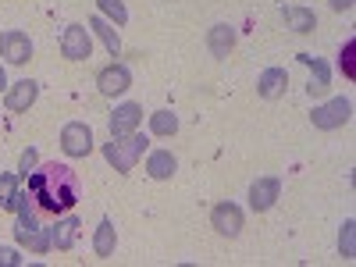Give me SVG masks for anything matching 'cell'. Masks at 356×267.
<instances>
[{"label":"cell","mask_w":356,"mask_h":267,"mask_svg":"<svg viewBox=\"0 0 356 267\" xmlns=\"http://www.w3.org/2000/svg\"><path fill=\"white\" fill-rule=\"evenodd\" d=\"M29 196L40 203V211L47 214H68L79 203V175L68 164H47L40 171H29Z\"/></svg>","instance_id":"1"},{"label":"cell","mask_w":356,"mask_h":267,"mask_svg":"<svg viewBox=\"0 0 356 267\" xmlns=\"http://www.w3.org/2000/svg\"><path fill=\"white\" fill-rule=\"evenodd\" d=\"M146 136H139V132H132V136H125V139H111V143H104V157H107V164H114V171L118 175H129L136 164H139V157L146 154Z\"/></svg>","instance_id":"3"},{"label":"cell","mask_w":356,"mask_h":267,"mask_svg":"<svg viewBox=\"0 0 356 267\" xmlns=\"http://www.w3.org/2000/svg\"><path fill=\"white\" fill-rule=\"evenodd\" d=\"M97 4H100L104 18H111L114 25H125V22H129V11H125L122 0H97Z\"/></svg>","instance_id":"24"},{"label":"cell","mask_w":356,"mask_h":267,"mask_svg":"<svg viewBox=\"0 0 356 267\" xmlns=\"http://www.w3.org/2000/svg\"><path fill=\"white\" fill-rule=\"evenodd\" d=\"M18 225H15V239L22 243V246H29L33 253H50L54 246H50V228H40V221H36V214H33V203H29V193L22 196V203H18Z\"/></svg>","instance_id":"2"},{"label":"cell","mask_w":356,"mask_h":267,"mask_svg":"<svg viewBox=\"0 0 356 267\" xmlns=\"http://www.w3.org/2000/svg\"><path fill=\"white\" fill-rule=\"evenodd\" d=\"M150 132L171 139V136L178 132V118H175L171 111H154V114H150Z\"/></svg>","instance_id":"22"},{"label":"cell","mask_w":356,"mask_h":267,"mask_svg":"<svg viewBox=\"0 0 356 267\" xmlns=\"http://www.w3.org/2000/svg\"><path fill=\"white\" fill-rule=\"evenodd\" d=\"M339 65H342V75L346 79H356V40H349L339 54Z\"/></svg>","instance_id":"25"},{"label":"cell","mask_w":356,"mask_h":267,"mask_svg":"<svg viewBox=\"0 0 356 267\" xmlns=\"http://www.w3.org/2000/svg\"><path fill=\"white\" fill-rule=\"evenodd\" d=\"M300 65L310 68V86H307V93H310V97H324V93H328V86H332V68L324 65L321 57H314V54H300Z\"/></svg>","instance_id":"13"},{"label":"cell","mask_w":356,"mask_h":267,"mask_svg":"<svg viewBox=\"0 0 356 267\" xmlns=\"http://www.w3.org/2000/svg\"><path fill=\"white\" fill-rule=\"evenodd\" d=\"M79 228H82V221H79L75 214L61 218V221L50 228V246H54V250H72L75 239H79Z\"/></svg>","instance_id":"14"},{"label":"cell","mask_w":356,"mask_h":267,"mask_svg":"<svg viewBox=\"0 0 356 267\" xmlns=\"http://www.w3.org/2000/svg\"><path fill=\"white\" fill-rule=\"evenodd\" d=\"M278 196H282V182H278V178H257V182L250 186V207L257 214L271 211V207L278 203Z\"/></svg>","instance_id":"11"},{"label":"cell","mask_w":356,"mask_h":267,"mask_svg":"<svg viewBox=\"0 0 356 267\" xmlns=\"http://www.w3.org/2000/svg\"><path fill=\"white\" fill-rule=\"evenodd\" d=\"M61 54L68 61H86L93 54V36H89L86 25H68L65 36H61Z\"/></svg>","instance_id":"7"},{"label":"cell","mask_w":356,"mask_h":267,"mask_svg":"<svg viewBox=\"0 0 356 267\" xmlns=\"http://www.w3.org/2000/svg\"><path fill=\"white\" fill-rule=\"evenodd\" d=\"M339 253H342L346 260H353V257H356V221H353V218L342 225V235H339Z\"/></svg>","instance_id":"23"},{"label":"cell","mask_w":356,"mask_h":267,"mask_svg":"<svg viewBox=\"0 0 356 267\" xmlns=\"http://www.w3.org/2000/svg\"><path fill=\"white\" fill-rule=\"evenodd\" d=\"M0 89H8V75H4V65H0Z\"/></svg>","instance_id":"29"},{"label":"cell","mask_w":356,"mask_h":267,"mask_svg":"<svg viewBox=\"0 0 356 267\" xmlns=\"http://www.w3.org/2000/svg\"><path fill=\"white\" fill-rule=\"evenodd\" d=\"M22 186H18V175L15 171H4L0 175V207H4V211H18V203H22Z\"/></svg>","instance_id":"20"},{"label":"cell","mask_w":356,"mask_h":267,"mask_svg":"<svg viewBox=\"0 0 356 267\" xmlns=\"http://www.w3.org/2000/svg\"><path fill=\"white\" fill-rule=\"evenodd\" d=\"M328 4H332V11H349L356 0H328Z\"/></svg>","instance_id":"28"},{"label":"cell","mask_w":356,"mask_h":267,"mask_svg":"<svg viewBox=\"0 0 356 267\" xmlns=\"http://www.w3.org/2000/svg\"><path fill=\"white\" fill-rule=\"evenodd\" d=\"M0 267H22L18 250H11V246H0Z\"/></svg>","instance_id":"27"},{"label":"cell","mask_w":356,"mask_h":267,"mask_svg":"<svg viewBox=\"0 0 356 267\" xmlns=\"http://www.w3.org/2000/svg\"><path fill=\"white\" fill-rule=\"evenodd\" d=\"M0 57H4L8 65H25L29 57H33V40L25 33H18V29H11V33L0 36Z\"/></svg>","instance_id":"9"},{"label":"cell","mask_w":356,"mask_h":267,"mask_svg":"<svg viewBox=\"0 0 356 267\" xmlns=\"http://www.w3.org/2000/svg\"><path fill=\"white\" fill-rule=\"evenodd\" d=\"M114 246H118L114 221H111V218H104V221L97 225V235H93V253H97L100 260H107V257H114Z\"/></svg>","instance_id":"18"},{"label":"cell","mask_w":356,"mask_h":267,"mask_svg":"<svg viewBox=\"0 0 356 267\" xmlns=\"http://www.w3.org/2000/svg\"><path fill=\"white\" fill-rule=\"evenodd\" d=\"M207 47H211V54L218 57V61H225V57L232 54V47H235V29L232 25H214L211 33H207Z\"/></svg>","instance_id":"17"},{"label":"cell","mask_w":356,"mask_h":267,"mask_svg":"<svg viewBox=\"0 0 356 267\" xmlns=\"http://www.w3.org/2000/svg\"><path fill=\"white\" fill-rule=\"evenodd\" d=\"M97 86H100L104 97H122L125 89L132 86V72H129L125 65H107V68L97 75Z\"/></svg>","instance_id":"12"},{"label":"cell","mask_w":356,"mask_h":267,"mask_svg":"<svg viewBox=\"0 0 356 267\" xmlns=\"http://www.w3.org/2000/svg\"><path fill=\"white\" fill-rule=\"evenodd\" d=\"M36 97H40V82H33V79H22V82L8 86V97H4V107H8L11 114H25L29 107L36 104Z\"/></svg>","instance_id":"10"},{"label":"cell","mask_w":356,"mask_h":267,"mask_svg":"<svg viewBox=\"0 0 356 267\" xmlns=\"http://www.w3.org/2000/svg\"><path fill=\"white\" fill-rule=\"evenodd\" d=\"M89 33H97L100 36V43L111 50V57H118V54H122V40H118V33H114V25L104 18V15H93V18H89Z\"/></svg>","instance_id":"19"},{"label":"cell","mask_w":356,"mask_h":267,"mask_svg":"<svg viewBox=\"0 0 356 267\" xmlns=\"http://www.w3.org/2000/svg\"><path fill=\"white\" fill-rule=\"evenodd\" d=\"M243 211L235 207L232 200H225V203H218L214 211H211V225H214V232L218 235H225V239H235V235L243 232Z\"/></svg>","instance_id":"6"},{"label":"cell","mask_w":356,"mask_h":267,"mask_svg":"<svg viewBox=\"0 0 356 267\" xmlns=\"http://www.w3.org/2000/svg\"><path fill=\"white\" fill-rule=\"evenodd\" d=\"M285 25L292 29V33H314L317 15L310 8H285Z\"/></svg>","instance_id":"21"},{"label":"cell","mask_w":356,"mask_h":267,"mask_svg":"<svg viewBox=\"0 0 356 267\" xmlns=\"http://www.w3.org/2000/svg\"><path fill=\"white\" fill-rule=\"evenodd\" d=\"M36 164H40V154L29 146V150L22 154V161H18V178H29V171H36Z\"/></svg>","instance_id":"26"},{"label":"cell","mask_w":356,"mask_h":267,"mask_svg":"<svg viewBox=\"0 0 356 267\" xmlns=\"http://www.w3.org/2000/svg\"><path fill=\"white\" fill-rule=\"evenodd\" d=\"M178 171V161L171 150H154L150 157H146V175L154 178V182H168V178Z\"/></svg>","instance_id":"16"},{"label":"cell","mask_w":356,"mask_h":267,"mask_svg":"<svg viewBox=\"0 0 356 267\" xmlns=\"http://www.w3.org/2000/svg\"><path fill=\"white\" fill-rule=\"evenodd\" d=\"M61 150H65L72 161L89 157V154H93V129H89L86 122H68V125L61 129Z\"/></svg>","instance_id":"5"},{"label":"cell","mask_w":356,"mask_h":267,"mask_svg":"<svg viewBox=\"0 0 356 267\" xmlns=\"http://www.w3.org/2000/svg\"><path fill=\"white\" fill-rule=\"evenodd\" d=\"M139 125H143V107L139 104L114 107V114H111V139H125V136L139 132Z\"/></svg>","instance_id":"8"},{"label":"cell","mask_w":356,"mask_h":267,"mask_svg":"<svg viewBox=\"0 0 356 267\" xmlns=\"http://www.w3.org/2000/svg\"><path fill=\"white\" fill-rule=\"evenodd\" d=\"M285 86H289V72L285 68H267L260 79H257V93L264 100H278L285 93Z\"/></svg>","instance_id":"15"},{"label":"cell","mask_w":356,"mask_h":267,"mask_svg":"<svg viewBox=\"0 0 356 267\" xmlns=\"http://www.w3.org/2000/svg\"><path fill=\"white\" fill-rule=\"evenodd\" d=\"M349 118H353V100H349V97H335V100H328V104H321V107L310 111V122H314V129H321V132L342 129Z\"/></svg>","instance_id":"4"}]
</instances>
